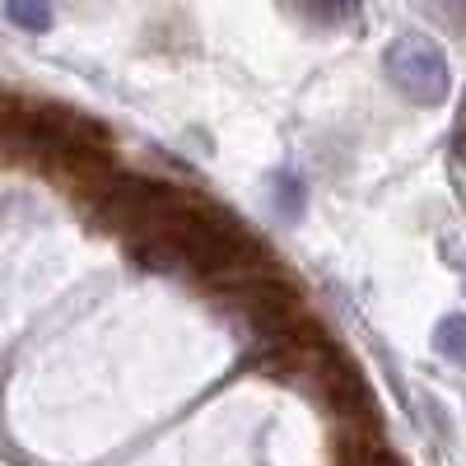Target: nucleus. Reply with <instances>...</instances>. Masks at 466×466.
Segmentation results:
<instances>
[{"label": "nucleus", "mask_w": 466, "mask_h": 466, "mask_svg": "<svg viewBox=\"0 0 466 466\" xmlns=\"http://www.w3.org/2000/svg\"><path fill=\"white\" fill-rule=\"evenodd\" d=\"M340 466H401L392 452H382L373 439H350L340 448Z\"/></svg>", "instance_id": "5"}, {"label": "nucleus", "mask_w": 466, "mask_h": 466, "mask_svg": "<svg viewBox=\"0 0 466 466\" xmlns=\"http://www.w3.org/2000/svg\"><path fill=\"white\" fill-rule=\"evenodd\" d=\"M382 66H387V80L420 107H439L452 94V70L424 33H401L397 43L387 47Z\"/></svg>", "instance_id": "1"}, {"label": "nucleus", "mask_w": 466, "mask_h": 466, "mask_svg": "<svg viewBox=\"0 0 466 466\" xmlns=\"http://www.w3.org/2000/svg\"><path fill=\"white\" fill-rule=\"evenodd\" d=\"M452 154H457V159L466 164V116L457 122V136H452Z\"/></svg>", "instance_id": "7"}, {"label": "nucleus", "mask_w": 466, "mask_h": 466, "mask_svg": "<svg viewBox=\"0 0 466 466\" xmlns=\"http://www.w3.org/2000/svg\"><path fill=\"white\" fill-rule=\"evenodd\" d=\"M276 191H280V210H285V215H299V210H303V182H299L294 173H280V177H276Z\"/></svg>", "instance_id": "6"}, {"label": "nucleus", "mask_w": 466, "mask_h": 466, "mask_svg": "<svg viewBox=\"0 0 466 466\" xmlns=\"http://www.w3.org/2000/svg\"><path fill=\"white\" fill-rule=\"evenodd\" d=\"M434 350H439L443 360H452L457 369H466V318L461 313H448L434 327Z\"/></svg>", "instance_id": "2"}, {"label": "nucleus", "mask_w": 466, "mask_h": 466, "mask_svg": "<svg viewBox=\"0 0 466 466\" xmlns=\"http://www.w3.org/2000/svg\"><path fill=\"white\" fill-rule=\"evenodd\" d=\"M5 19L24 33H47L52 28V0H5Z\"/></svg>", "instance_id": "3"}, {"label": "nucleus", "mask_w": 466, "mask_h": 466, "mask_svg": "<svg viewBox=\"0 0 466 466\" xmlns=\"http://www.w3.org/2000/svg\"><path fill=\"white\" fill-rule=\"evenodd\" d=\"M364 0H299V10L313 24H350L360 15Z\"/></svg>", "instance_id": "4"}]
</instances>
